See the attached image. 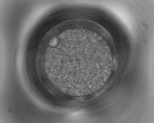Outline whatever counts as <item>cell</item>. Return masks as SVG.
I'll return each mask as SVG.
<instances>
[{"label": "cell", "instance_id": "1", "mask_svg": "<svg viewBox=\"0 0 154 123\" xmlns=\"http://www.w3.org/2000/svg\"><path fill=\"white\" fill-rule=\"evenodd\" d=\"M108 47L97 38L75 33L59 37L46 53V74L60 92L72 96L91 94L105 83L112 66Z\"/></svg>", "mask_w": 154, "mask_h": 123}]
</instances>
